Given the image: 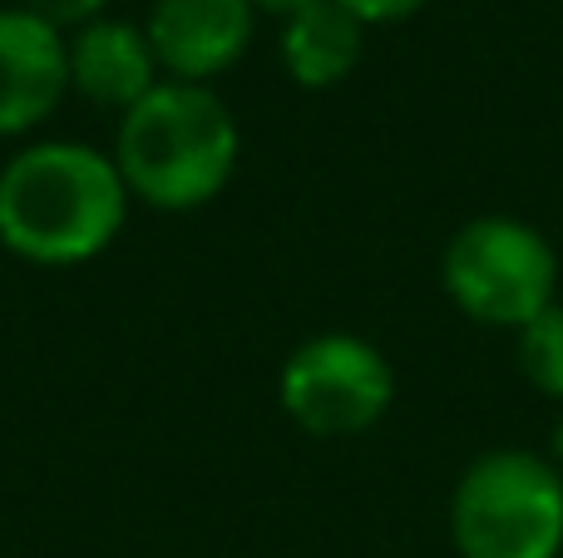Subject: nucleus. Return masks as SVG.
Returning <instances> with one entry per match:
<instances>
[{
	"label": "nucleus",
	"mask_w": 563,
	"mask_h": 558,
	"mask_svg": "<svg viewBox=\"0 0 563 558\" xmlns=\"http://www.w3.org/2000/svg\"><path fill=\"white\" fill-rule=\"evenodd\" d=\"M124 217V178L89 144L45 138L0 168V247L35 267L89 263L119 237Z\"/></svg>",
	"instance_id": "1"
},
{
	"label": "nucleus",
	"mask_w": 563,
	"mask_h": 558,
	"mask_svg": "<svg viewBox=\"0 0 563 558\" xmlns=\"http://www.w3.org/2000/svg\"><path fill=\"white\" fill-rule=\"evenodd\" d=\"M238 119L208 85L158 79L124 119L114 138V168L129 198L188 213L213 203L238 168Z\"/></svg>",
	"instance_id": "2"
},
{
	"label": "nucleus",
	"mask_w": 563,
	"mask_h": 558,
	"mask_svg": "<svg viewBox=\"0 0 563 558\" xmlns=\"http://www.w3.org/2000/svg\"><path fill=\"white\" fill-rule=\"evenodd\" d=\"M460 558H559L563 475L529 450H489L460 475L450 500Z\"/></svg>",
	"instance_id": "3"
},
{
	"label": "nucleus",
	"mask_w": 563,
	"mask_h": 558,
	"mask_svg": "<svg viewBox=\"0 0 563 558\" xmlns=\"http://www.w3.org/2000/svg\"><path fill=\"white\" fill-rule=\"evenodd\" d=\"M559 257L519 217H475L445 247V292L470 322L519 332L554 306Z\"/></svg>",
	"instance_id": "4"
},
{
	"label": "nucleus",
	"mask_w": 563,
	"mask_h": 558,
	"mask_svg": "<svg viewBox=\"0 0 563 558\" xmlns=\"http://www.w3.org/2000/svg\"><path fill=\"white\" fill-rule=\"evenodd\" d=\"M282 411L307 435L341 440L361 435L390 411L396 376L371 342L351 332H327L301 342L282 366Z\"/></svg>",
	"instance_id": "5"
},
{
	"label": "nucleus",
	"mask_w": 563,
	"mask_h": 558,
	"mask_svg": "<svg viewBox=\"0 0 563 558\" xmlns=\"http://www.w3.org/2000/svg\"><path fill=\"white\" fill-rule=\"evenodd\" d=\"M69 89V40L35 10H0V138L40 129Z\"/></svg>",
	"instance_id": "6"
},
{
	"label": "nucleus",
	"mask_w": 563,
	"mask_h": 558,
	"mask_svg": "<svg viewBox=\"0 0 563 558\" xmlns=\"http://www.w3.org/2000/svg\"><path fill=\"white\" fill-rule=\"evenodd\" d=\"M253 0H154L144 35L154 45L158 69L184 85H203L243 59L253 40Z\"/></svg>",
	"instance_id": "7"
},
{
	"label": "nucleus",
	"mask_w": 563,
	"mask_h": 558,
	"mask_svg": "<svg viewBox=\"0 0 563 558\" xmlns=\"http://www.w3.org/2000/svg\"><path fill=\"white\" fill-rule=\"evenodd\" d=\"M154 45L129 20H89L69 40V89L99 109L129 114L144 94H154Z\"/></svg>",
	"instance_id": "8"
},
{
	"label": "nucleus",
	"mask_w": 563,
	"mask_h": 558,
	"mask_svg": "<svg viewBox=\"0 0 563 558\" xmlns=\"http://www.w3.org/2000/svg\"><path fill=\"white\" fill-rule=\"evenodd\" d=\"M361 20L341 0H311L282 30V65L301 89H331L361 59Z\"/></svg>",
	"instance_id": "9"
},
{
	"label": "nucleus",
	"mask_w": 563,
	"mask_h": 558,
	"mask_svg": "<svg viewBox=\"0 0 563 558\" xmlns=\"http://www.w3.org/2000/svg\"><path fill=\"white\" fill-rule=\"evenodd\" d=\"M515 336H519V371L529 376V386L563 401V302L544 306Z\"/></svg>",
	"instance_id": "10"
},
{
	"label": "nucleus",
	"mask_w": 563,
	"mask_h": 558,
	"mask_svg": "<svg viewBox=\"0 0 563 558\" xmlns=\"http://www.w3.org/2000/svg\"><path fill=\"white\" fill-rule=\"evenodd\" d=\"M25 10H35L40 20H49L55 30L65 25H89V20H99V10H104V0H25Z\"/></svg>",
	"instance_id": "11"
},
{
	"label": "nucleus",
	"mask_w": 563,
	"mask_h": 558,
	"mask_svg": "<svg viewBox=\"0 0 563 558\" xmlns=\"http://www.w3.org/2000/svg\"><path fill=\"white\" fill-rule=\"evenodd\" d=\"M341 5H346L361 25H390V20L416 15V10L430 5V0H341Z\"/></svg>",
	"instance_id": "12"
},
{
	"label": "nucleus",
	"mask_w": 563,
	"mask_h": 558,
	"mask_svg": "<svg viewBox=\"0 0 563 558\" xmlns=\"http://www.w3.org/2000/svg\"><path fill=\"white\" fill-rule=\"evenodd\" d=\"M301 5H311V0H253V10H273V15H282V20L297 15Z\"/></svg>",
	"instance_id": "13"
},
{
	"label": "nucleus",
	"mask_w": 563,
	"mask_h": 558,
	"mask_svg": "<svg viewBox=\"0 0 563 558\" xmlns=\"http://www.w3.org/2000/svg\"><path fill=\"white\" fill-rule=\"evenodd\" d=\"M554 455H559V465H563V415H559V425H554Z\"/></svg>",
	"instance_id": "14"
}]
</instances>
